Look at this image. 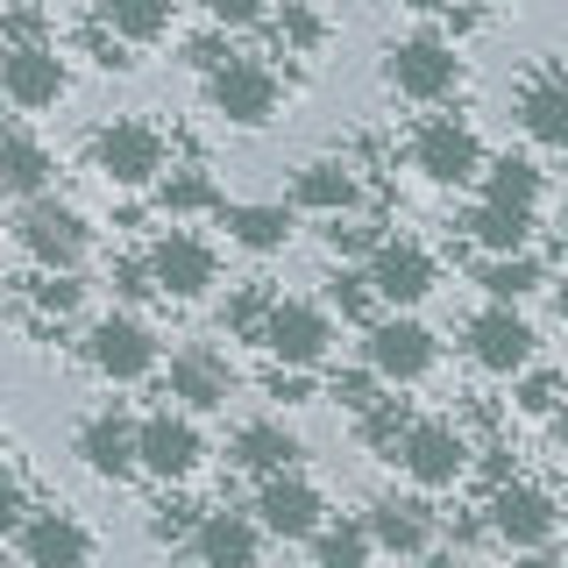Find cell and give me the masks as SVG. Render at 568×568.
<instances>
[{
    "instance_id": "obj_6",
    "label": "cell",
    "mask_w": 568,
    "mask_h": 568,
    "mask_svg": "<svg viewBox=\"0 0 568 568\" xmlns=\"http://www.w3.org/2000/svg\"><path fill=\"white\" fill-rule=\"evenodd\" d=\"M93 171L106 185H150V178H164V135L150 129V121H106L93 129Z\"/></svg>"
},
{
    "instance_id": "obj_3",
    "label": "cell",
    "mask_w": 568,
    "mask_h": 568,
    "mask_svg": "<svg viewBox=\"0 0 568 568\" xmlns=\"http://www.w3.org/2000/svg\"><path fill=\"white\" fill-rule=\"evenodd\" d=\"M14 235H22V248L43 263V271H79L85 248H93V227H85V213L64 206V200H50V192H36V200L22 206Z\"/></svg>"
},
{
    "instance_id": "obj_8",
    "label": "cell",
    "mask_w": 568,
    "mask_h": 568,
    "mask_svg": "<svg viewBox=\"0 0 568 568\" xmlns=\"http://www.w3.org/2000/svg\"><path fill=\"white\" fill-rule=\"evenodd\" d=\"M398 462H405V476H413L419 490H448V484L469 476V440H462L455 419H413Z\"/></svg>"
},
{
    "instance_id": "obj_20",
    "label": "cell",
    "mask_w": 568,
    "mask_h": 568,
    "mask_svg": "<svg viewBox=\"0 0 568 568\" xmlns=\"http://www.w3.org/2000/svg\"><path fill=\"white\" fill-rule=\"evenodd\" d=\"M227 390H235V369H227L221 348H185L171 355V398L192 405V413H221Z\"/></svg>"
},
{
    "instance_id": "obj_36",
    "label": "cell",
    "mask_w": 568,
    "mask_h": 568,
    "mask_svg": "<svg viewBox=\"0 0 568 568\" xmlns=\"http://www.w3.org/2000/svg\"><path fill=\"white\" fill-rule=\"evenodd\" d=\"M377 390H384V377H377V369H342V377H334L327 384V398H342L348 405V413H369V405H377Z\"/></svg>"
},
{
    "instance_id": "obj_30",
    "label": "cell",
    "mask_w": 568,
    "mask_h": 568,
    "mask_svg": "<svg viewBox=\"0 0 568 568\" xmlns=\"http://www.w3.org/2000/svg\"><path fill=\"white\" fill-rule=\"evenodd\" d=\"M100 22L121 43H156V36H171V0H100Z\"/></svg>"
},
{
    "instance_id": "obj_46",
    "label": "cell",
    "mask_w": 568,
    "mask_h": 568,
    "mask_svg": "<svg viewBox=\"0 0 568 568\" xmlns=\"http://www.w3.org/2000/svg\"><path fill=\"white\" fill-rule=\"evenodd\" d=\"M327 235H334V248H377L369 227H327Z\"/></svg>"
},
{
    "instance_id": "obj_28",
    "label": "cell",
    "mask_w": 568,
    "mask_h": 568,
    "mask_svg": "<svg viewBox=\"0 0 568 568\" xmlns=\"http://www.w3.org/2000/svg\"><path fill=\"white\" fill-rule=\"evenodd\" d=\"M306 547H313L320 568H363L369 555H377V532H369V519H342V526L320 519V532H313Z\"/></svg>"
},
{
    "instance_id": "obj_17",
    "label": "cell",
    "mask_w": 568,
    "mask_h": 568,
    "mask_svg": "<svg viewBox=\"0 0 568 568\" xmlns=\"http://www.w3.org/2000/svg\"><path fill=\"white\" fill-rule=\"evenodd\" d=\"M369 284H377L384 306L413 313L419 298L440 284V271H434V256H426L419 242H377V248H369Z\"/></svg>"
},
{
    "instance_id": "obj_4",
    "label": "cell",
    "mask_w": 568,
    "mask_h": 568,
    "mask_svg": "<svg viewBox=\"0 0 568 568\" xmlns=\"http://www.w3.org/2000/svg\"><path fill=\"white\" fill-rule=\"evenodd\" d=\"M413 171L434 178V185H469L484 171V135L462 114H426L413 129Z\"/></svg>"
},
{
    "instance_id": "obj_32",
    "label": "cell",
    "mask_w": 568,
    "mask_h": 568,
    "mask_svg": "<svg viewBox=\"0 0 568 568\" xmlns=\"http://www.w3.org/2000/svg\"><path fill=\"white\" fill-rule=\"evenodd\" d=\"M462 227H469V235L484 242L490 256H505V248H526V242H532V213H511V206H490V200L476 206Z\"/></svg>"
},
{
    "instance_id": "obj_15",
    "label": "cell",
    "mask_w": 568,
    "mask_h": 568,
    "mask_svg": "<svg viewBox=\"0 0 568 568\" xmlns=\"http://www.w3.org/2000/svg\"><path fill=\"white\" fill-rule=\"evenodd\" d=\"M150 277H156V292H164V298H206L213 277H221V256H213V242L171 227V235L150 248Z\"/></svg>"
},
{
    "instance_id": "obj_39",
    "label": "cell",
    "mask_w": 568,
    "mask_h": 568,
    "mask_svg": "<svg viewBox=\"0 0 568 568\" xmlns=\"http://www.w3.org/2000/svg\"><path fill=\"white\" fill-rule=\"evenodd\" d=\"M200 8H206L213 29H248V22H263V14H271V0H200Z\"/></svg>"
},
{
    "instance_id": "obj_18",
    "label": "cell",
    "mask_w": 568,
    "mask_h": 568,
    "mask_svg": "<svg viewBox=\"0 0 568 568\" xmlns=\"http://www.w3.org/2000/svg\"><path fill=\"white\" fill-rule=\"evenodd\" d=\"M14 547H22V561H36V568L93 561V532L71 519V511H29V519L14 526Z\"/></svg>"
},
{
    "instance_id": "obj_40",
    "label": "cell",
    "mask_w": 568,
    "mask_h": 568,
    "mask_svg": "<svg viewBox=\"0 0 568 568\" xmlns=\"http://www.w3.org/2000/svg\"><path fill=\"white\" fill-rule=\"evenodd\" d=\"M192 526H200V519H192V505H156V519H150V532H156V540H171V547H185Z\"/></svg>"
},
{
    "instance_id": "obj_43",
    "label": "cell",
    "mask_w": 568,
    "mask_h": 568,
    "mask_svg": "<svg viewBox=\"0 0 568 568\" xmlns=\"http://www.w3.org/2000/svg\"><path fill=\"white\" fill-rule=\"evenodd\" d=\"M29 519V497H22V484L14 476H0V540H14V526Z\"/></svg>"
},
{
    "instance_id": "obj_1",
    "label": "cell",
    "mask_w": 568,
    "mask_h": 568,
    "mask_svg": "<svg viewBox=\"0 0 568 568\" xmlns=\"http://www.w3.org/2000/svg\"><path fill=\"white\" fill-rule=\"evenodd\" d=\"M363 363L377 369L384 384H419V377H434L440 342H434V327H419L413 313L390 306L384 320H369V334H363Z\"/></svg>"
},
{
    "instance_id": "obj_26",
    "label": "cell",
    "mask_w": 568,
    "mask_h": 568,
    "mask_svg": "<svg viewBox=\"0 0 568 568\" xmlns=\"http://www.w3.org/2000/svg\"><path fill=\"white\" fill-rule=\"evenodd\" d=\"M221 221H227V242H242L248 256H277L284 242H292V206H221Z\"/></svg>"
},
{
    "instance_id": "obj_48",
    "label": "cell",
    "mask_w": 568,
    "mask_h": 568,
    "mask_svg": "<svg viewBox=\"0 0 568 568\" xmlns=\"http://www.w3.org/2000/svg\"><path fill=\"white\" fill-rule=\"evenodd\" d=\"M405 8H419V14H440V8H455V0H405Z\"/></svg>"
},
{
    "instance_id": "obj_16",
    "label": "cell",
    "mask_w": 568,
    "mask_h": 568,
    "mask_svg": "<svg viewBox=\"0 0 568 568\" xmlns=\"http://www.w3.org/2000/svg\"><path fill=\"white\" fill-rule=\"evenodd\" d=\"M256 519H263L271 540H313L320 519H327V505H320V490L306 476L277 469V476H263V490H256Z\"/></svg>"
},
{
    "instance_id": "obj_44",
    "label": "cell",
    "mask_w": 568,
    "mask_h": 568,
    "mask_svg": "<svg viewBox=\"0 0 568 568\" xmlns=\"http://www.w3.org/2000/svg\"><path fill=\"white\" fill-rule=\"evenodd\" d=\"M114 292H121V298H150V292H156V277H150V256H142V263H135V256L121 263V271H114Z\"/></svg>"
},
{
    "instance_id": "obj_33",
    "label": "cell",
    "mask_w": 568,
    "mask_h": 568,
    "mask_svg": "<svg viewBox=\"0 0 568 568\" xmlns=\"http://www.w3.org/2000/svg\"><path fill=\"white\" fill-rule=\"evenodd\" d=\"M327 298H334V313L363 320V327H369V320H377V306H384V298H377V284H369V271H342V277L327 284Z\"/></svg>"
},
{
    "instance_id": "obj_41",
    "label": "cell",
    "mask_w": 568,
    "mask_h": 568,
    "mask_svg": "<svg viewBox=\"0 0 568 568\" xmlns=\"http://www.w3.org/2000/svg\"><path fill=\"white\" fill-rule=\"evenodd\" d=\"M277 36H284L292 50H313V43H320V14H313V8H284Z\"/></svg>"
},
{
    "instance_id": "obj_27",
    "label": "cell",
    "mask_w": 568,
    "mask_h": 568,
    "mask_svg": "<svg viewBox=\"0 0 568 568\" xmlns=\"http://www.w3.org/2000/svg\"><path fill=\"white\" fill-rule=\"evenodd\" d=\"M476 178H484V200L490 206H511V213L540 206V164H526V156H497V164L484 156V171H476Z\"/></svg>"
},
{
    "instance_id": "obj_9",
    "label": "cell",
    "mask_w": 568,
    "mask_h": 568,
    "mask_svg": "<svg viewBox=\"0 0 568 568\" xmlns=\"http://www.w3.org/2000/svg\"><path fill=\"white\" fill-rule=\"evenodd\" d=\"M555 526H561V511H555L547 490H532V484H497L490 490V532L505 547L540 555V547H555Z\"/></svg>"
},
{
    "instance_id": "obj_42",
    "label": "cell",
    "mask_w": 568,
    "mask_h": 568,
    "mask_svg": "<svg viewBox=\"0 0 568 568\" xmlns=\"http://www.w3.org/2000/svg\"><path fill=\"white\" fill-rule=\"evenodd\" d=\"M263 390H271V398H284V405H306V398H313L306 369H292V363H277V369H271V384H263Z\"/></svg>"
},
{
    "instance_id": "obj_38",
    "label": "cell",
    "mask_w": 568,
    "mask_h": 568,
    "mask_svg": "<svg viewBox=\"0 0 568 568\" xmlns=\"http://www.w3.org/2000/svg\"><path fill=\"white\" fill-rule=\"evenodd\" d=\"M85 298V284H71V271H43V284H36V313H71Z\"/></svg>"
},
{
    "instance_id": "obj_14",
    "label": "cell",
    "mask_w": 568,
    "mask_h": 568,
    "mask_svg": "<svg viewBox=\"0 0 568 568\" xmlns=\"http://www.w3.org/2000/svg\"><path fill=\"white\" fill-rule=\"evenodd\" d=\"M0 100L8 106H58L64 100V58L50 43H8L0 50Z\"/></svg>"
},
{
    "instance_id": "obj_50",
    "label": "cell",
    "mask_w": 568,
    "mask_h": 568,
    "mask_svg": "<svg viewBox=\"0 0 568 568\" xmlns=\"http://www.w3.org/2000/svg\"><path fill=\"white\" fill-rule=\"evenodd\" d=\"M561 227H568V221H561Z\"/></svg>"
},
{
    "instance_id": "obj_2",
    "label": "cell",
    "mask_w": 568,
    "mask_h": 568,
    "mask_svg": "<svg viewBox=\"0 0 568 568\" xmlns=\"http://www.w3.org/2000/svg\"><path fill=\"white\" fill-rule=\"evenodd\" d=\"M384 85H390V93H405V100H419V106L448 100L455 85H462L455 43H440V36H405V43H390L384 50Z\"/></svg>"
},
{
    "instance_id": "obj_7",
    "label": "cell",
    "mask_w": 568,
    "mask_h": 568,
    "mask_svg": "<svg viewBox=\"0 0 568 568\" xmlns=\"http://www.w3.org/2000/svg\"><path fill=\"white\" fill-rule=\"evenodd\" d=\"M263 348H271L277 363H292V369L327 363V348H334V320H327V306H306V298H271Z\"/></svg>"
},
{
    "instance_id": "obj_21",
    "label": "cell",
    "mask_w": 568,
    "mask_h": 568,
    "mask_svg": "<svg viewBox=\"0 0 568 568\" xmlns=\"http://www.w3.org/2000/svg\"><path fill=\"white\" fill-rule=\"evenodd\" d=\"M292 206L298 213H342L355 206V171L342 164V156H313V164H298V178H292Z\"/></svg>"
},
{
    "instance_id": "obj_31",
    "label": "cell",
    "mask_w": 568,
    "mask_h": 568,
    "mask_svg": "<svg viewBox=\"0 0 568 568\" xmlns=\"http://www.w3.org/2000/svg\"><path fill=\"white\" fill-rule=\"evenodd\" d=\"M363 419V448L377 455V462H398V448H405V434H413V405L405 398H377L369 413H355Z\"/></svg>"
},
{
    "instance_id": "obj_22",
    "label": "cell",
    "mask_w": 568,
    "mask_h": 568,
    "mask_svg": "<svg viewBox=\"0 0 568 568\" xmlns=\"http://www.w3.org/2000/svg\"><path fill=\"white\" fill-rule=\"evenodd\" d=\"M50 178H58V164L43 142L22 129H0V192L8 200H36V192H50Z\"/></svg>"
},
{
    "instance_id": "obj_29",
    "label": "cell",
    "mask_w": 568,
    "mask_h": 568,
    "mask_svg": "<svg viewBox=\"0 0 568 568\" xmlns=\"http://www.w3.org/2000/svg\"><path fill=\"white\" fill-rule=\"evenodd\" d=\"M476 284H484L490 298H505V306H519V298L540 292V256H532V248H505V256H490L484 271H476Z\"/></svg>"
},
{
    "instance_id": "obj_10",
    "label": "cell",
    "mask_w": 568,
    "mask_h": 568,
    "mask_svg": "<svg viewBox=\"0 0 568 568\" xmlns=\"http://www.w3.org/2000/svg\"><path fill=\"white\" fill-rule=\"evenodd\" d=\"M469 355H476V369H490V377H526L532 369V327L519 320V306L490 298V306L469 320Z\"/></svg>"
},
{
    "instance_id": "obj_49",
    "label": "cell",
    "mask_w": 568,
    "mask_h": 568,
    "mask_svg": "<svg viewBox=\"0 0 568 568\" xmlns=\"http://www.w3.org/2000/svg\"><path fill=\"white\" fill-rule=\"evenodd\" d=\"M561 313H568V298H561Z\"/></svg>"
},
{
    "instance_id": "obj_34",
    "label": "cell",
    "mask_w": 568,
    "mask_h": 568,
    "mask_svg": "<svg viewBox=\"0 0 568 568\" xmlns=\"http://www.w3.org/2000/svg\"><path fill=\"white\" fill-rule=\"evenodd\" d=\"M206 206H221V192H213L206 171H171L164 178V213H206Z\"/></svg>"
},
{
    "instance_id": "obj_24",
    "label": "cell",
    "mask_w": 568,
    "mask_h": 568,
    "mask_svg": "<svg viewBox=\"0 0 568 568\" xmlns=\"http://www.w3.org/2000/svg\"><path fill=\"white\" fill-rule=\"evenodd\" d=\"M519 129L540 150H568V79H526L519 85Z\"/></svg>"
},
{
    "instance_id": "obj_47",
    "label": "cell",
    "mask_w": 568,
    "mask_h": 568,
    "mask_svg": "<svg viewBox=\"0 0 568 568\" xmlns=\"http://www.w3.org/2000/svg\"><path fill=\"white\" fill-rule=\"evenodd\" d=\"M555 448L568 455V398H561V413H555Z\"/></svg>"
},
{
    "instance_id": "obj_23",
    "label": "cell",
    "mask_w": 568,
    "mask_h": 568,
    "mask_svg": "<svg viewBox=\"0 0 568 568\" xmlns=\"http://www.w3.org/2000/svg\"><path fill=\"white\" fill-rule=\"evenodd\" d=\"M369 532H377V555H405V561H419L426 547H434L426 505H413V497H384V505H369Z\"/></svg>"
},
{
    "instance_id": "obj_25",
    "label": "cell",
    "mask_w": 568,
    "mask_h": 568,
    "mask_svg": "<svg viewBox=\"0 0 568 568\" xmlns=\"http://www.w3.org/2000/svg\"><path fill=\"white\" fill-rule=\"evenodd\" d=\"M298 434L292 426H277V419H248L242 434H235V469L248 476H277V469H298Z\"/></svg>"
},
{
    "instance_id": "obj_11",
    "label": "cell",
    "mask_w": 568,
    "mask_h": 568,
    "mask_svg": "<svg viewBox=\"0 0 568 568\" xmlns=\"http://www.w3.org/2000/svg\"><path fill=\"white\" fill-rule=\"evenodd\" d=\"M135 455H142V469H150L156 484H185V476L200 469L206 440H200V426L185 413H150V419H135Z\"/></svg>"
},
{
    "instance_id": "obj_13",
    "label": "cell",
    "mask_w": 568,
    "mask_h": 568,
    "mask_svg": "<svg viewBox=\"0 0 568 568\" xmlns=\"http://www.w3.org/2000/svg\"><path fill=\"white\" fill-rule=\"evenodd\" d=\"M263 547H271V532H263L256 511H200L185 555L213 561V568H248V561H263Z\"/></svg>"
},
{
    "instance_id": "obj_45",
    "label": "cell",
    "mask_w": 568,
    "mask_h": 568,
    "mask_svg": "<svg viewBox=\"0 0 568 568\" xmlns=\"http://www.w3.org/2000/svg\"><path fill=\"white\" fill-rule=\"evenodd\" d=\"M227 58H235V50H221V43H192V50H185V64H200V71L227 64Z\"/></svg>"
},
{
    "instance_id": "obj_35",
    "label": "cell",
    "mask_w": 568,
    "mask_h": 568,
    "mask_svg": "<svg viewBox=\"0 0 568 568\" xmlns=\"http://www.w3.org/2000/svg\"><path fill=\"white\" fill-rule=\"evenodd\" d=\"M561 398H568V384L555 377V369H532V377L519 384V413H532V419H555Z\"/></svg>"
},
{
    "instance_id": "obj_5",
    "label": "cell",
    "mask_w": 568,
    "mask_h": 568,
    "mask_svg": "<svg viewBox=\"0 0 568 568\" xmlns=\"http://www.w3.org/2000/svg\"><path fill=\"white\" fill-rule=\"evenodd\" d=\"M206 100L221 121H235V129H263V121L277 114V71L263 58H227L206 71Z\"/></svg>"
},
{
    "instance_id": "obj_19",
    "label": "cell",
    "mask_w": 568,
    "mask_h": 568,
    "mask_svg": "<svg viewBox=\"0 0 568 568\" xmlns=\"http://www.w3.org/2000/svg\"><path fill=\"white\" fill-rule=\"evenodd\" d=\"M79 462L100 476V484H129V476L142 469L135 455V419L129 413H93L79 426Z\"/></svg>"
},
{
    "instance_id": "obj_12",
    "label": "cell",
    "mask_w": 568,
    "mask_h": 568,
    "mask_svg": "<svg viewBox=\"0 0 568 568\" xmlns=\"http://www.w3.org/2000/svg\"><path fill=\"white\" fill-rule=\"evenodd\" d=\"M85 363H93L100 377H114V384H135V377L156 369V334L142 327L135 313H106L100 327L85 334Z\"/></svg>"
},
{
    "instance_id": "obj_37",
    "label": "cell",
    "mask_w": 568,
    "mask_h": 568,
    "mask_svg": "<svg viewBox=\"0 0 568 568\" xmlns=\"http://www.w3.org/2000/svg\"><path fill=\"white\" fill-rule=\"evenodd\" d=\"M263 320H271V292H242L235 306L221 313V327L242 334V342H263Z\"/></svg>"
}]
</instances>
